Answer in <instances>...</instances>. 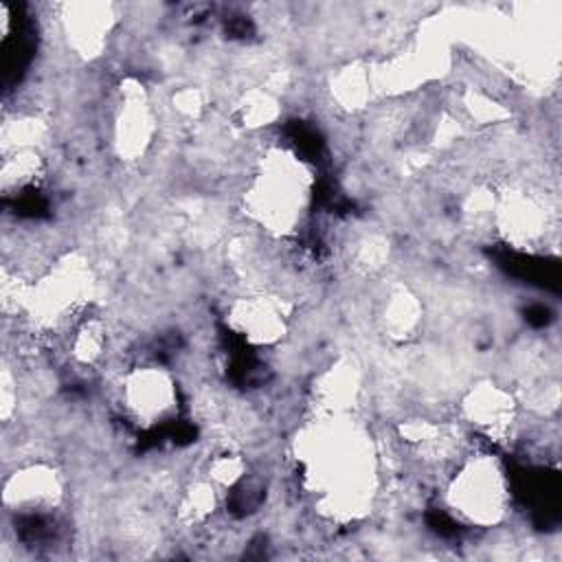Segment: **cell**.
Masks as SVG:
<instances>
[{
	"mask_svg": "<svg viewBox=\"0 0 562 562\" xmlns=\"http://www.w3.org/2000/svg\"><path fill=\"white\" fill-rule=\"evenodd\" d=\"M314 173L305 160L283 147H268L257 158L241 191L244 215L268 237H294L312 202Z\"/></svg>",
	"mask_w": 562,
	"mask_h": 562,
	"instance_id": "obj_1",
	"label": "cell"
},
{
	"mask_svg": "<svg viewBox=\"0 0 562 562\" xmlns=\"http://www.w3.org/2000/svg\"><path fill=\"white\" fill-rule=\"evenodd\" d=\"M446 512L465 527H498L512 507V487L503 461L492 452H465L443 476Z\"/></svg>",
	"mask_w": 562,
	"mask_h": 562,
	"instance_id": "obj_2",
	"label": "cell"
},
{
	"mask_svg": "<svg viewBox=\"0 0 562 562\" xmlns=\"http://www.w3.org/2000/svg\"><path fill=\"white\" fill-rule=\"evenodd\" d=\"M551 195L536 184H505L494 195L492 228L518 250L542 248L555 233Z\"/></svg>",
	"mask_w": 562,
	"mask_h": 562,
	"instance_id": "obj_3",
	"label": "cell"
},
{
	"mask_svg": "<svg viewBox=\"0 0 562 562\" xmlns=\"http://www.w3.org/2000/svg\"><path fill=\"white\" fill-rule=\"evenodd\" d=\"M119 402L130 424L156 428L178 413V382L167 367L136 364L119 378Z\"/></svg>",
	"mask_w": 562,
	"mask_h": 562,
	"instance_id": "obj_4",
	"label": "cell"
},
{
	"mask_svg": "<svg viewBox=\"0 0 562 562\" xmlns=\"http://www.w3.org/2000/svg\"><path fill=\"white\" fill-rule=\"evenodd\" d=\"M459 417L470 432L492 443H509L518 428V400L503 384L481 380L463 393Z\"/></svg>",
	"mask_w": 562,
	"mask_h": 562,
	"instance_id": "obj_5",
	"label": "cell"
},
{
	"mask_svg": "<svg viewBox=\"0 0 562 562\" xmlns=\"http://www.w3.org/2000/svg\"><path fill=\"white\" fill-rule=\"evenodd\" d=\"M66 494L61 472L46 461H31L18 465L4 476L2 503L15 516L53 514Z\"/></svg>",
	"mask_w": 562,
	"mask_h": 562,
	"instance_id": "obj_6",
	"label": "cell"
},
{
	"mask_svg": "<svg viewBox=\"0 0 562 562\" xmlns=\"http://www.w3.org/2000/svg\"><path fill=\"white\" fill-rule=\"evenodd\" d=\"M226 325L252 347L279 345L290 327V303L268 292L237 296L226 307Z\"/></svg>",
	"mask_w": 562,
	"mask_h": 562,
	"instance_id": "obj_7",
	"label": "cell"
},
{
	"mask_svg": "<svg viewBox=\"0 0 562 562\" xmlns=\"http://www.w3.org/2000/svg\"><path fill=\"white\" fill-rule=\"evenodd\" d=\"M156 134V114L145 86L138 79L121 83V97L112 116V145L121 160L134 162L149 149Z\"/></svg>",
	"mask_w": 562,
	"mask_h": 562,
	"instance_id": "obj_8",
	"label": "cell"
},
{
	"mask_svg": "<svg viewBox=\"0 0 562 562\" xmlns=\"http://www.w3.org/2000/svg\"><path fill=\"white\" fill-rule=\"evenodd\" d=\"M59 22L68 48L90 61L108 46L116 24V7L110 2H70L61 7Z\"/></svg>",
	"mask_w": 562,
	"mask_h": 562,
	"instance_id": "obj_9",
	"label": "cell"
},
{
	"mask_svg": "<svg viewBox=\"0 0 562 562\" xmlns=\"http://www.w3.org/2000/svg\"><path fill=\"white\" fill-rule=\"evenodd\" d=\"M378 323L391 340L406 342L417 336L424 323V305L411 288L395 285L380 303Z\"/></svg>",
	"mask_w": 562,
	"mask_h": 562,
	"instance_id": "obj_10",
	"label": "cell"
},
{
	"mask_svg": "<svg viewBox=\"0 0 562 562\" xmlns=\"http://www.w3.org/2000/svg\"><path fill=\"white\" fill-rule=\"evenodd\" d=\"M46 154L44 149H13L2 154L0 187L4 195L24 193L37 187L46 176Z\"/></svg>",
	"mask_w": 562,
	"mask_h": 562,
	"instance_id": "obj_11",
	"label": "cell"
},
{
	"mask_svg": "<svg viewBox=\"0 0 562 562\" xmlns=\"http://www.w3.org/2000/svg\"><path fill=\"white\" fill-rule=\"evenodd\" d=\"M224 494L202 474L189 481L176 496V518L184 527H204L220 509Z\"/></svg>",
	"mask_w": 562,
	"mask_h": 562,
	"instance_id": "obj_12",
	"label": "cell"
},
{
	"mask_svg": "<svg viewBox=\"0 0 562 562\" xmlns=\"http://www.w3.org/2000/svg\"><path fill=\"white\" fill-rule=\"evenodd\" d=\"M108 349V325L99 314H83L68 331V356L77 367H97Z\"/></svg>",
	"mask_w": 562,
	"mask_h": 562,
	"instance_id": "obj_13",
	"label": "cell"
},
{
	"mask_svg": "<svg viewBox=\"0 0 562 562\" xmlns=\"http://www.w3.org/2000/svg\"><path fill=\"white\" fill-rule=\"evenodd\" d=\"M331 97L338 108L356 112L371 101V75L360 61H351L331 77Z\"/></svg>",
	"mask_w": 562,
	"mask_h": 562,
	"instance_id": "obj_14",
	"label": "cell"
},
{
	"mask_svg": "<svg viewBox=\"0 0 562 562\" xmlns=\"http://www.w3.org/2000/svg\"><path fill=\"white\" fill-rule=\"evenodd\" d=\"M237 119L246 130H261L268 127L277 121V116L281 114V101L279 94L257 86L246 90L239 101H237Z\"/></svg>",
	"mask_w": 562,
	"mask_h": 562,
	"instance_id": "obj_15",
	"label": "cell"
},
{
	"mask_svg": "<svg viewBox=\"0 0 562 562\" xmlns=\"http://www.w3.org/2000/svg\"><path fill=\"white\" fill-rule=\"evenodd\" d=\"M389 250H391L389 239L382 233H367L353 241L351 263L362 274L378 272L389 261Z\"/></svg>",
	"mask_w": 562,
	"mask_h": 562,
	"instance_id": "obj_16",
	"label": "cell"
},
{
	"mask_svg": "<svg viewBox=\"0 0 562 562\" xmlns=\"http://www.w3.org/2000/svg\"><path fill=\"white\" fill-rule=\"evenodd\" d=\"M173 108H176L182 116H187V119L198 116V114L202 112V108H204V101H202L200 90H195V88H184V90L176 92V94H173Z\"/></svg>",
	"mask_w": 562,
	"mask_h": 562,
	"instance_id": "obj_17",
	"label": "cell"
}]
</instances>
